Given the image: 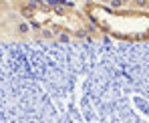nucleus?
Instances as JSON below:
<instances>
[{
  "instance_id": "nucleus-1",
  "label": "nucleus",
  "mask_w": 149,
  "mask_h": 123,
  "mask_svg": "<svg viewBox=\"0 0 149 123\" xmlns=\"http://www.w3.org/2000/svg\"><path fill=\"white\" fill-rule=\"evenodd\" d=\"M28 32L30 28L24 16L8 0H0V38H24Z\"/></svg>"
},
{
  "instance_id": "nucleus-2",
  "label": "nucleus",
  "mask_w": 149,
  "mask_h": 123,
  "mask_svg": "<svg viewBox=\"0 0 149 123\" xmlns=\"http://www.w3.org/2000/svg\"><path fill=\"white\" fill-rule=\"evenodd\" d=\"M103 4H107V6H121L123 2H129V0H99Z\"/></svg>"
}]
</instances>
